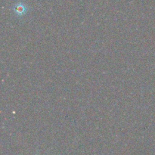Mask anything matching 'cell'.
I'll list each match as a JSON object with an SVG mask.
<instances>
[{
  "label": "cell",
  "instance_id": "1",
  "mask_svg": "<svg viewBox=\"0 0 155 155\" xmlns=\"http://www.w3.org/2000/svg\"><path fill=\"white\" fill-rule=\"evenodd\" d=\"M13 10L15 15L18 17H21L23 15H26L27 12V7L23 3H18L17 5H15L13 8Z\"/></svg>",
  "mask_w": 155,
  "mask_h": 155
}]
</instances>
